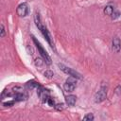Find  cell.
<instances>
[{"label": "cell", "mask_w": 121, "mask_h": 121, "mask_svg": "<svg viewBox=\"0 0 121 121\" xmlns=\"http://www.w3.org/2000/svg\"><path fill=\"white\" fill-rule=\"evenodd\" d=\"M6 35V30H5V26L3 24H1V32H0V37L3 38Z\"/></svg>", "instance_id": "cell-18"}, {"label": "cell", "mask_w": 121, "mask_h": 121, "mask_svg": "<svg viewBox=\"0 0 121 121\" xmlns=\"http://www.w3.org/2000/svg\"><path fill=\"white\" fill-rule=\"evenodd\" d=\"M16 12L17 15L20 17H26L28 14V6L26 3H22L20 4L17 9H16Z\"/></svg>", "instance_id": "cell-5"}, {"label": "cell", "mask_w": 121, "mask_h": 121, "mask_svg": "<svg viewBox=\"0 0 121 121\" xmlns=\"http://www.w3.org/2000/svg\"><path fill=\"white\" fill-rule=\"evenodd\" d=\"M65 101H66V104L68 106H74L76 104V101H77V96L76 95H67L65 97Z\"/></svg>", "instance_id": "cell-8"}, {"label": "cell", "mask_w": 121, "mask_h": 121, "mask_svg": "<svg viewBox=\"0 0 121 121\" xmlns=\"http://www.w3.org/2000/svg\"><path fill=\"white\" fill-rule=\"evenodd\" d=\"M119 16H120V11H119V10H117V9H114V10L112 11V15H111V17H112V20H115V19L119 18Z\"/></svg>", "instance_id": "cell-14"}, {"label": "cell", "mask_w": 121, "mask_h": 121, "mask_svg": "<svg viewBox=\"0 0 121 121\" xmlns=\"http://www.w3.org/2000/svg\"><path fill=\"white\" fill-rule=\"evenodd\" d=\"M14 104V100H12V101H9V102H5V103H3V105L5 106V107H10L11 105H13Z\"/></svg>", "instance_id": "cell-19"}, {"label": "cell", "mask_w": 121, "mask_h": 121, "mask_svg": "<svg viewBox=\"0 0 121 121\" xmlns=\"http://www.w3.org/2000/svg\"><path fill=\"white\" fill-rule=\"evenodd\" d=\"M46 102H48V104H49L50 106H54V101L52 100V98L48 97V98H47V101H46Z\"/></svg>", "instance_id": "cell-21"}, {"label": "cell", "mask_w": 121, "mask_h": 121, "mask_svg": "<svg viewBox=\"0 0 121 121\" xmlns=\"http://www.w3.org/2000/svg\"><path fill=\"white\" fill-rule=\"evenodd\" d=\"M83 120H84V121H87V120H89V121L94 120V115H93V113H87L86 115H84V116H83Z\"/></svg>", "instance_id": "cell-17"}, {"label": "cell", "mask_w": 121, "mask_h": 121, "mask_svg": "<svg viewBox=\"0 0 121 121\" xmlns=\"http://www.w3.org/2000/svg\"><path fill=\"white\" fill-rule=\"evenodd\" d=\"M12 92H13V95H15V94H19V93H24L23 89H22L21 87H19V86H15V87L12 89Z\"/></svg>", "instance_id": "cell-16"}, {"label": "cell", "mask_w": 121, "mask_h": 121, "mask_svg": "<svg viewBox=\"0 0 121 121\" xmlns=\"http://www.w3.org/2000/svg\"><path fill=\"white\" fill-rule=\"evenodd\" d=\"M34 22H35L36 26H37V27L40 29V28H41V26H43V24H42V21H41L40 14H39L38 12H36V13L34 14Z\"/></svg>", "instance_id": "cell-11"}, {"label": "cell", "mask_w": 121, "mask_h": 121, "mask_svg": "<svg viewBox=\"0 0 121 121\" xmlns=\"http://www.w3.org/2000/svg\"><path fill=\"white\" fill-rule=\"evenodd\" d=\"M34 63H35V65H36L37 67H42V66L45 63V61L43 60V59L36 58V59H35V60H34Z\"/></svg>", "instance_id": "cell-12"}, {"label": "cell", "mask_w": 121, "mask_h": 121, "mask_svg": "<svg viewBox=\"0 0 121 121\" xmlns=\"http://www.w3.org/2000/svg\"><path fill=\"white\" fill-rule=\"evenodd\" d=\"M121 49V42H120V39L117 37V36H114L113 39H112V50L114 52V53H118Z\"/></svg>", "instance_id": "cell-7"}, {"label": "cell", "mask_w": 121, "mask_h": 121, "mask_svg": "<svg viewBox=\"0 0 121 121\" xmlns=\"http://www.w3.org/2000/svg\"><path fill=\"white\" fill-rule=\"evenodd\" d=\"M107 97V87L106 86H101V88L96 92L95 95V103H100L104 101Z\"/></svg>", "instance_id": "cell-4"}, {"label": "cell", "mask_w": 121, "mask_h": 121, "mask_svg": "<svg viewBox=\"0 0 121 121\" xmlns=\"http://www.w3.org/2000/svg\"><path fill=\"white\" fill-rule=\"evenodd\" d=\"M55 108H56V110H58V111H62L63 110V104H57L56 106H55Z\"/></svg>", "instance_id": "cell-20"}, {"label": "cell", "mask_w": 121, "mask_h": 121, "mask_svg": "<svg viewBox=\"0 0 121 121\" xmlns=\"http://www.w3.org/2000/svg\"><path fill=\"white\" fill-rule=\"evenodd\" d=\"M40 30H41V32L43 33V37L45 38V40L47 41V43L50 44V46H51L53 49H55V47H54V44H53V43H52V40H51V36H50V33H49V31L47 30L46 26L43 25V26H41Z\"/></svg>", "instance_id": "cell-6"}, {"label": "cell", "mask_w": 121, "mask_h": 121, "mask_svg": "<svg viewBox=\"0 0 121 121\" xmlns=\"http://www.w3.org/2000/svg\"><path fill=\"white\" fill-rule=\"evenodd\" d=\"M32 41L34 42V43H35L36 47L38 48L39 53L41 54L42 58H43V60L45 61V63H46L47 65H50V64L52 63V61H51V58H50V56L48 55V53L45 51V49L42 46V44L40 43V42H39V41H37V39H36L34 36H32Z\"/></svg>", "instance_id": "cell-1"}, {"label": "cell", "mask_w": 121, "mask_h": 121, "mask_svg": "<svg viewBox=\"0 0 121 121\" xmlns=\"http://www.w3.org/2000/svg\"><path fill=\"white\" fill-rule=\"evenodd\" d=\"M39 85H38V83H36L34 80H31V81H28L27 83H26V87L28 88V89H34V88H37Z\"/></svg>", "instance_id": "cell-13"}, {"label": "cell", "mask_w": 121, "mask_h": 121, "mask_svg": "<svg viewBox=\"0 0 121 121\" xmlns=\"http://www.w3.org/2000/svg\"><path fill=\"white\" fill-rule=\"evenodd\" d=\"M113 10H114V8H113V5L112 4H108L104 8V13L106 15H109V16L112 15V13Z\"/></svg>", "instance_id": "cell-10"}, {"label": "cell", "mask_w": 121, "mask_h": 121, "mask_svg": "<svg viewBox=\"0 0 121 121\" xmlns=\"http://www.w3.org/2000/svg\"><path fill=\"white\" fill-rule=\"evenodd\" d=\"M43 75H44L45 78H51L54 76V73H53L51 70H46V71L43 73Z\"/></svg>", "instance_id": "cell-15"}, {"label": "cell", "mask_w": 121, "mask_h": 121, "mask_svg": "<svg viewBox=\"0 0 121 121\" xmlns=\"http://www.w3.org/2000/svg\"><path fill=\"white\" fill-rule=\"evenodd\" d=\"M58 66L60 67V69L62 72H64V73L67 74L68 76H72V77H74V78H81V75H80L79 73H78L77 71H75L74 69H72V68H70V67H67L66 65H64V64H62V63H59Z\"/></svg>", "instance_id": "cell-3"}, {"label": "cell", "mask_w": 121, "mask_h": 121, "mask_svg": "<svg viewBox=\"0 0 121 121\" xmlns=\"http://www.w3.org/2000/svg\"><path fill=\"white\" fill-rule=\"evenodd\" d=\"M76 87H77V78L72 77V76H70L66 79L65 83L63 84V89H64L65 92L71 93L76 89Z\"/></svg>", "instance_id": "cell-2"}, {"label": "cell", "mask_w": 121, "mask_h": 121, "mask_svg": "<svg viewBox=\"0 0 121 121\" xmlns=\"http://www.w3.org/2000/svg\"><path fill=\"white\" fill-rule=\"evenodd\" d=\"M13 97L16 101H23L27 99V95H26L25 93H19V94L13 95Z\"/></svg>", "instance_id": "cell-9"}]
</instances>
